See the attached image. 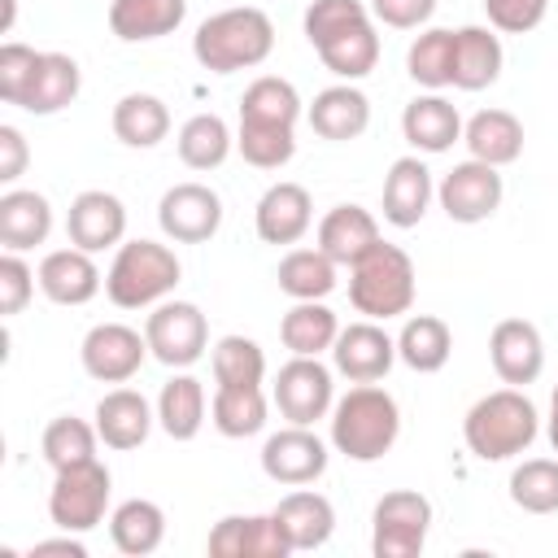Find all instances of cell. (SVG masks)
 <instances>
[{
  "instance_id": "cell-1",
  "label": "cell",
  "mask_w": 558,
  "mask_h": 558,
  "mask_svg": "<svg viewBox=\"0 0 558 558\" xmlns=\"http://www.w3.org/2000/svg\"><path fill=\"white\" fill-rule=\"evenodd\" d=\"M331 445L349 462H379L401 436V405L379 384H353L331 405Z\"/></svg>"
},
{
  "instance_id": "cell-2",
  "label": "cell",
  "mask_w": 558,
  "mask_h": 558,
  "mask_svg": "<svg viewBox=\"0 0 558 558\" xmlns=\"http://www.w3.org/2000/svg\"><path fill=\"white\" fill-rule=\"evenodd\" d=\"M541 432V414L523 388H497L480 397L462 418V440L480 462H510L532 449Z\"/></svg>"
},
{
  "instance_id": "cell-3",
  "label": "cell",
  "mask_w": 558,
  "mask_h": 558,
  "mask_svg": "<svg viewBox=\"0 0 558 558\" xmlns=\"http://www.w3.org/2000/svg\"><path fill=\"white\" fill-rule=\"evenodd\" d=\"M275 52V22L253 9H222L209 13L196 35H192V57L201 61V70L209 74H235V70H253Z\"/></svg>"
},
{
  "instance_id": "cell-4",
  "label": "cell",
  "mask_w": 558,
  "mask_h": 558,
  "mask_svg": "<svg viewBox=\"0 0 558 558\" xmlns=\"http://www.w3.org/2000/svg\"><path fill=\"white\" fill-rule=\"evenodd\" d=\"M179 257L161 240H122L109 270H105V296L118 310H148L161 305L179 288Z\"/></svg>"
},
{
  "instance_id": "cell-5",
  "label": "cell",
  "mask_w": 558,
  "mask_h": 558,
  "mask_svg": "<svg viewBox=\"0 0 558 558\" xmlns=\"http://www.w3.org/2000/svg\"><path fill=\"white\" fill-rule=\"evenodd\" d=\"M414 262L401 244H371L353 266H349V305L375 323L401 318L414 305Z\"/></svg>"
},
{
  "instance_id": "cell-6",
  "label": "cell",
  "mask_w": 558,
  "mask_h": 558,
  "mask_svg": "<svg viewBox=\"0 0 558 558\" xmlns=\"http://www.w3.org/2000/svg\"><path fill=\"white\" fill-rule=\"evenodd\" d=\"M52 488H48V519L61 527V532H92L105 523V510H109V493H113V475L100 458L92 462H78V466H65V471H52Z\"/></svg>"
},
{
  "instance_id": "cell-7",
  "label": "cell",
  "mask_w": 558,
  "mask_h": 558,
  "mask_svg": "<svg viewBox=\"0 0 558 558\" xmlns=\"http://www.w3.org/2000/svg\"><path fill=\"white\" fill-rule=\"evenodd\" d=\"M432 532V501L414 488H392L371 510V554L375 558H418Z\"/></svg>"
},
{
  "instance_id": "cell-8",
  "label": "cell",
  "mask_w": 558,
  "mask_h": 558,
  "mask_svg": "<svg viewBox=\"0 0 558 558\" xmlns=\"http://www.w3.org/2000/svg\"><path fill=\"white\" fill-rule=\"evenodd\" d=\"M144 340L161 366L183 371V366L205 357L209 323H205L201 305H192V301H161V305H153V314L144 323Z\"/></svg>"
},
{
  "instance_id": "cell-9",
  "label": "cell",
  "mask_w": 558,
  "mask_h": 558,
  "mask_svg": "<svg viewBox=\"0 0 558 558\" xmlns=\"http://www.w3.org/2000/svg\"><path fill=\"white\" fill-rule=\"evenodd\" d=\"M279 414L288 423H301V427H314L318 418L331 414L336 405V384H331V371L318 362V357H292L279 366L275 375V388H270Z\"/></svg>"
},
{
  "instance_id": "cell-10",
  "label": "cell",
  "mask_w": 558,
  "mask_h": 558,
  "mask_svg": "<svg viewBox=\"0 0 558 558\" xmlns=\"http://www.w3.org/2000/svg\"><path fill=\"white\" fill-rule=\"evenodd\" d=\"M157 222L174 244H205L222 227V196L205 183H174L157 201Z\"/></svg>"
},
{
  "instance_id": "cell-11",
  "label": "cell",
  "mask_w": 558,
  "mask_h": 558,
  "mask_svg": "<svg viewBox=\"0 0 558 558\" xmlns=\"http://www.w3.org/2000/svg\"><path fill=\"white\" fill-rule=\"evenodd\" d=\"M501 192H506V187H501L497 166L475 161V157L458 161V166L436 183V201H440V209L449 214V222H462V227L493 218L497 205H501Z\"/></svg>"
},
{
  "instance_id": "cell-12",
  "label": "cell",
  "mask_w": 558,
  "mask_h": 558,
  "mask_svg": "<svg viewBox=\"0 0 558 558\" xmlns=\"http://www.w3.org/2000/svg\"><path fill=\"white\" fill-rule=\"evenodd\" d=\"M78 357H83V371L96 379V384H126L140 375L144 357L148 353V340L126 327V323H96L83 344H78Z\"/></svg>"
},
{
  "instance_id": "cell-13",
  "label": "cell",
  "mask_w": 558,
  "mask_h": 558,
  "mask_svg": "<svg viewBox=\"0 0 558 558\" xmlns=\"http://www.w3.org/2000/svg\"><path fill=\"white\" fill-rule=\"evenodd\" d=\"M262 471H266V480L283 484V488L314 484L327 471V445L310 427L288 423V427H279V432L266 436V445H262Z\"/></svg>"
},
{
  "instance_id": "cell-14",
  "label": "cell",
  "mask_w": 558,
  "mask_h": 558,
  "mask_svg": "<svg viewBox=\"0 0 558 558\" xmlns=\"http://www.w3.org/2000/svg\"><path fill=\"white\" fill-rule=\"evenodd\" d=\"M331 362L349 384H379L397 362V340L375 318H362V323L340 327L331 344Z\"/></svg>"
},
{
  "instance_id": "cell-15",
  "label": "cell",
  "mask_w": 558,
  "mask_h": 558,
  "mask_svg": "<svg viewBox=\"0 0 558 558\" xmlns=\"http://www.w3.org/2000/svg\"><path fill=\"white\" fill-rule=\"evenodd\" d=\"M65 235H70V244L83 248V253L118 248L122 235H126V205H122L113 192L87 187V192H78V196L70 201Z\"/></svg>"
},
{
  "instance_id": "cell-16",
  "label": "cell",
  "mask_w": 558,
  "mask_h": 558,
  "mask_svg": "<svg viewBox=\"0 0 558 558\" xmlns=\"http://www.w3.org/2000/svg\"><path fill=\"white\" fill-rule=\"evenodd\" d=\"M488 362L497 371L501 384L510 388H527L536 384V375L545 371V340L536 331V323L527 318H501L488 336Z\"/></svg>"
},
{
  "instance_id": "cell-17",
  "label": "cell",
  "mask_w": 558,
  "mask_h": 558,
  "mask_svg": "<svg viewBox=\"0 0 558 558\" xmlns=\"http://www.w3.org/2000/svg\"><path fill=\"white\" fill-rule=\"evenodd\" d=\"M270 514H275V523H279V532H283L292 554L323 549L331 541V532H336V506L323 493L305 488V484L292 488L288 497H279V506Z\"/></svg>"
},
{
  "instance_id": "cell-18",
  "label": "cell",
  "mask_w": 558,
  "mask_h": 558,
  "mask_svg": "<svg viewBox=\"0 0 558 558\" xmlns=\"http://www.w3.org/2000/svg\"><path fill=\"white\" fill-rule=\"evenodd\" d=\"M432 196H436V183H432L427 161L418 153L397 157L388 166V174H384V222H392L401 231L418 227L427 205H432Z\"/></svg>"
},
{
  "instance_id": "cell-19",
  "label": "cell",
  "mask_w": 558,
  "mask_h": 558,
  "mask_svg": "<svg viewBox=\"0 0 558 558\" xmlns=\"http://www.w3.org/2000/svg\"><path fill=\"white\" fill-rule=\"evenodd\" d=\"M314 222V201L301 183H270L253 209V227L262 244H296Z\"/></svg>"
},
{
  "instance_id": "cell-20",
  "label": "cell",
  "mask_w": 558,
  "mask_h": 558,
  "mask_svg": "<svg viewBox=\"0 0 558 558\" xmlns=\"http://www.w3.org/2000/svg\"><path fill=\"white\" fill-rule=\"evenodd\" d=\"M39 292L52 301V305H87L100 288H105V279H100V266L92 262V253H83V248H52V253H44V262H39Z\"/></svg>"
},
{
  "instance_id": "cell-21",
  "label": "cell",
  "mask_w": 558,
  "mask_h": 558,
  "mask_svg": "<svg viewBox=\"0 0 558 558\" xmlns=\"http://www.w3.org/2000/svg\"><path fill=\"white\" fill-rule=\"evenodd\" d=\"M153 423H157V405H148V397L135 388H113L96 401V432H100L105 449H118V453L140 449L148 440Z\"/></svg>"
},
{
  "instance_id": "cell-22",
  "label": "cell",
  "mask_w": 558,
  "mask_h": 558,
  "mask_svg": "<svg viewBox=\"0 0 558 558\" xmlns=\"http://www.w3.org/2000/svg\"><path fill=\"white\" fill-rule=\"evenodd\" d=\"M214 558H288V541L275 514H227L209 532Z\"/></svg>"
},
{
  "instance_id": "cell-23",
  "label": "cell",
  "mask_w": 558,
  "mask_h": 558,
  "mask_svg": "<svg viewBox=\"0 0 558 558\" xmlns=\"http://www.w3.org/2000/svg\"><path fill=\"white\" fill-rule=\"evenodd\" d=\"M401 135L414 153H449L458 140H462V118H458V105L445 100L440 92H427V96H414L405 109H401Z\"/></svg>"
},
{
  "instance_id": "cell-24",
  "label": "cell",
  "mask_w": 558,
  "mask_h": 558,
  "mask_svg": "<svg viewBox=\"0 0 558 558\" xmlns=\"http://www.w3.org/2000/svg\"><path fill=\"white\" fill-rule=\"evenodd\" d=\"M310 126L318 140H331V144H344V140H357L366 126H371V100L362 87L353 83H336V87H323L314 96V105L305 109Z\"/></svg>"
},
{
  "instance_id": "cell-25",
  "label": "cell",
  "mask_w": 558,
  "mask_h": 558,
  "mask_svg": "<svg viewBox=\"0 0 558 558\" xmlns=\"http://www.w3.org/2000/svg\"><path fill=\"white\" fill-rule=\"evenodd\" d=\"M501 39L493 26H458L453 31V87L458 92H484L501 74Z\"/></svg>"
},
{
  "instance_id": "cell-26",
  "label": "cell",
  "mask_w": 558,
  "mask_h": 558,
  "mask_svg": "<svg viewBox=\"0 0 558 558\" xmlns=\"http://www.w3.org/2000/svg\"><path fill=\"white\" fill-rule=\"evenodd\" d=\"M52 231V205L35 187H9L0 196V244L9 253H26L44 244Z\"/></svg>"
},
{
  "instance_id": "cell-27",
  "label": "cell",
  "mask_w": 558,
  "mask_h": 558,
  "mask_svg": "<svg viewBox=\"0 0 558 558\" xmlns=\"http://www.w3.org/2000/svg\"><path fill=\"white\" fill-rule=\"evenodd\" d=\"M187 17V0H109V31L122 44H148L174 35Z\"/></svg>"
},
{
  "instance_id": "cell-28",
  "label": "cell",
  "mask_w": 558,
  "mask_h": 558,
  "mask_svg": "<svg viewBox=\"0 0 558 558\" xmlns=\"http://www.w3.org/2000/svg\"><path fill=\"white\" fill-rule=\"evenodd\" d=\"M379 222L371 209L362 205H336L323 214L318 222V248L336 262V266H353L371 244H379Z\"/></svg>"
},
{
  "instance_id": "cell-29",
  "label": "cell",
  "mask_w": 558,
  "mask_h": 558,
  "mask_svg": "<svg viewBox=\"0 0 558 558\" xmlns=\"http://www.w3.org/2000/svg\"><path fill=\"white\" fill-rule=\"evenodd\" d=\"M462 144L471 148L475 161H488L501 170L523 153V122L510 109H480L471 122H462Z\"/></svg>"
},
{
  "instance_id": "cell-30",
  "label": "cell",
  "mask_w": 558,
  "mask_h": 558,
  "mask_svg": "<svg viewBox=\"0 0 558 558\" xmlns=\"http://www.w3.org/2000/svg\"><path fill=\"white\" fill-rule=\"evenodd\" d=\"M205 384L187 371L170 375L157 392V427L170 436V440H196L201 427H205Z\"/></svg>"
},
{
  "instance_id": "cell-31",
  "label": "cell",
  "mask_w": 558,
  "mask_h": 558,
  "mask_svg": "<svg viewBox=\"0 0 558 558\" xmlns=\"http://www.w3.org/2000/svg\"><path fill=\"white\" fill-rule=\"evenodd\" d=\"M109 536H113V549L118 554L148 558L166 541V510L157 501H148V497H126L109 514Z\"/></svg>"
},
{
  "instance_id": "cell-32",
  "label": "cell",
  "mask_w": 558,
  "mask_h": 558,
  "mask_svg": "<svg viewBox=\"0 0 558 558\" xmlns=\"http://www.w3.org/2000/svg\"><path fill=\"white\" fill-rule=\"evenodd\" d=\"M453 353V331L445 318L436 314H410L397 331V357L418 371V375H436Z\"/></svg>"
},
{
  "instance_id": "cell-33",
  "label": "cell",
  "mask_w": 558,
  "mask_h": 558,
  "mask_svg": "<svg viewBox=\"0 0 558 558\" xmlns=\"http://www.w3.org/2000/svg\"><path fill=\"white\" fill-rule=\"evenodd\" d=\"M78 87H83L78 61H74L70 52H44V57H39V70H35V83H31L26 100H22V109L35 113V118L61 113L65 105H74Z\"/></svg>"
},
{
  "instance_id": "cell-34",
  "label": "cell",
  "mask_w": 558,
  "mask_h": 558,
  "mask_svg": "<svg viewBox=\"0 0 558 558\" xmlns=\"http://www.w3.org/2000/svg\"><path fill=\"white\" fill-rule=\"evenodd\" d=\"M113 135L126 148H157L170 135V109L153 92H126L113 105Z\"/></svg>"
},
{
  "instance_id": "cell-35",
  "label": "cell",
  "mask_w": 558,
  "mask_h": 558,
  "mask_svg": "<svg viewBox=\"0 0 558 558\" xmlns=\"http://www.w3.org/2000/svg\"><path fill=\"white\" fill-rule=\"evenodd\" d=\"M340 336V318L323 305V301H296L283 323H279V340L292 357H318V353H331Z\"/></svg>"
},
{
  "instance_id": "cell-36",
  "label": "cell",
  "mask_w": 558,
  "mask_h": 558,
  "mask_svg": "<svg viewBox=\"0 0 558 558\" xmlns=\"http://www.w3.org/2000/svg\"><path fill=\"white\" fill-rule=\"evenodd\" d=\"M336 270H340V266L314 244V248H292V253H283L275 279H279V292L292 296V301H323V296H331L336 283H340Z\"/></svg>"
},
{
  "instance_id": "cell-37",
  "label": "cell",
  "mask_w": 558,
  "mask_h": 558,
  "mask_svg": "<svg viewBox=\"0 0 558 558\" xmlns=\"http://www.w3.org/2000/svg\"><path fill=\"white\" fill-rule=\"evenodd\" d=\"M179 161L187 170H218L231 148H235V135L231 126L218 118V113H192L183 126H179Z\"/></svg>"
},
{
  "instance_id": "cell-38",
  "label": "cell",
  "mask_w": 558,
  "mask_h": 558,
  "mask_svg": "<svg viewBox=\"0 0 558 558\" xmlns=\"http://www.w3.org/2000/svg\"><path fill=\"white\" fill-rule=\"evenodd\" d=\"M266 392L262 384H244V388H214V401H209V418L214 427L227 436V440H244V436H257L266 427Z\"/></svg>"
},
{
  "instance_id": "cell-39",
  "label": "cell",
  "mask_w": 558,
  "mask_h": 558,
  "mask_svg": "<svg viewBox=\"0 0 558 558\" xmlns=\"http://www.w3.org/2000/svg\"><path fill=\"white\" fill-rule=\"evenodd\" d=\"M318 52V61L336 74V78H344V83H357V78H366L375 65H379V35H375V17L371 22H357L353 31H344V35H336V39H327L323 48H314Z\"/></svg>"
},
{
  "instance_id": "cell-40",
  "label": "cell",
  "mask_w": 558,
  "mask_h": 558,
  "mask_svg": "<svg viewBox=\"0 0 558 558\" xmlns=\"http://www.w3.org/2000/svg\"><path fill=\"white\" fill-rule=\"evenodd\" d=\"M301 118V96L288 78L279 74H262L244 87L240 96V122H257V126H296Z\"/></svg>"
},
{
  "instance_id": "cell-41",
  "label": "cell",
  "mask_w": 558,
  "mask_h": 558,
  "mask_svg": "<svg viewBox=\"0 0 558 558\" xmlns=\"http://www.w3.org/2000/svg\"><path fill=\"white\" fill-rule=\"evenodd\" d=\"M405 74H410L418 87H427V92L453 87V31L427 26V31L405 48Z\"/></svg>"
},
{
  "instance_id": "cell-42",
  "label": "cell",
  "mask_w": 558,
  "mask_h": 558,
  "mask_svg": "<svg viewBox=\"0 0 558 558\" xmlns=\"http://www.w3.org/2000/svg\"><path fill=\"white\" fill-rule=\"evenodd\" d=\"M96 440H100L96 423H83V418H74V414H61V418H52V423L44 427L39 449H44V462H48L52 471H65V466L92 462V458H96Z\"/></svg>"
},
{
  "instance_id": "cell-43",
  "label": "cell",
  "mask_w": 558,
  "mask_h": 558,
  "mask_svg": "<svg viewBox=\"0 0 558 558\" xmlns=\"http://www.w3.org/2000/svg\"><path fill=\"white\" fill-rule=\"evenodd\" d=\"M209 366H214V384L222 388H244L266 379V353L248 336H222L209 353Z\"/></svg>"
},
{
  "instance_id": "cell-44",
  "label": "cell",
  "mask_w": 558,
  "mask_h": 558,
  "mask_svg": "<svg viewBox=\"0 0 558 558\" xmlns=\"http://www.w3.org/2000/svg\"><path fill=\"white\" fill-rule=\"evenodd\" d=\"M510 501L527 514L558 510V458H527L510 471Z\"/></svg>"
},
{
  "instance_id": "cell-45",
  "label": "cell",
  "mask_w": 558,
  "mask_h": 558,
  "mask_svg": "<svg viewBox=\"0 0 558 558\" xmlns=\"http://www.w3.org/2000/svg\"><path fill=\"white\" fill-rule=\"evenodd\" d=\"M235 148L248 166L257 170H279L292 161L296 153V126H257V122H240L235 131Z\"/></svg>"
},
{
  "instance_id": "cell-46",
  "label": "cell",
  "mask_w": 558,
  "mask_h": 558,
  "mask_svg": "<svg viewBox=\"0 0 558 558\" xmlns=\"http://www.w3.org/2000/svg\"><path fill=\"white\" fill-rule=\"evenodd\" d=\"M357 22H371V4H362V0H310V9H305V17H301L305 39H310L314 48H323L327 39L353 31Z\"/></svg>"
},
{
  "instance_id": "cell-47",
  "label": "cell",
  "mask_w": 558,
  "mask_h": 558,
  "mask_svg": "<svg viewBox=\"0 0 558 558\" xmlns=\"http://www.w3.org/2000/svg\"><path fill=\"white\" fill-rule=\"evenodd\" d=\"M39 57H44V52H35L31 44H17V39L0 44V100H4V105H17V109H22V100H26L31 83H35Z\"/></svg>"
},
{
  "instance_id": "cell-48",
  "label": "cell",
  "mask_w": 558,
  "mask_h": 558,
  "mask_svg": "<svg viewBox=\"0 0 558 558\" xmlns=\"http://www.w3.org/2000/svg\"><path fill=\"white\" fill-rule=\"evenodd\" d=\"M35 283H39V275L22 262V253H0V314L4 318H13V314H22L26 305H31V296H35Z\"/></svg>"
},
{
  "instance_id": "cell-49",
  "label": "cell",
  "mask_w": 558,
  "mask_h": 558,
  "mask_svg": "<svg viewBox=\"0 0 558 558\" xmlns=\"http://www.w3.org/2000/svg\"><path fill=\"white\" fill-rule=\"evenodd\" d=\"M484 13H488V26L501 31V35H527L545 22L549 13V0H484Z\"/></svg>"
},
{
  "instance_id": "cell-50",
  "label": "cell",
  "mask_w": 558,
  "mask_h": 558,
  "mask_svg": "<svg viewBox=\"0 0 558 558\" xmlns=\"http://www.w3.org/2000/svg\"><path fill=\"white\" fill-rule=\"evenodd\" d=\"M436 13V0H371V17L392 31H418Z\"/></svg>"
},
{
  "instance_id": "cell-51",
  "label": "cell",
  "mask_w": 558,
  "mask_h": 558,
  "mask_svg": "<svg viewBox=\"0 0 558 558\" xmlns=\"http://www.w3.org/2000/svg\"><path fill=\"white\" fill-rule=\"evenodd\" d=\"M26 161H31V148H26V135L17 126H0V183H17L26 174Z\"/></svg>"
},
{
  "instance_id": "cell-52",
  "label": "cell",
  "mask_w": 558,
  "mask_h": 558,
  "mask_svg": "<svg viewBox=\"0 0 558 558\" xmlns=\"http://www.w3.org/2000/svg\"><path fill=\"white\" fill-rule=\"evenodd\" d=\"M48 554H61V558H87V545L78 541V532H65V536H52V541H35V545H31V558H48Z\"/></svg>"
},
{
  "instance_id": "cell-53",
  "label": "cell",
  "mask_w": 558,
  "mask_h": 558,
  "mask_svg": "<svg viewBox=\"0 0 558 558\" xmlns=\"http://www.w3.org/2000/svg\"><path fill=\"white\" fill-rule=\"evenodd\" d=\"M549 445L558 453V384H554V397H549Z\"/></svg>"
},
{
  "instance_id": "cell-54",
  "label": "cell",
  "mask_w": 558,
  "mask_h": 558,
  "mask_svg": "<svg viewBox=\"0 0 558 558\" xmlns=\"http://www.w3.org/2000/svg\"><path fill=\"white\" fill-rule=\"evenodd\" d=\"M13 26V0H4V17H0V31H9Z\"/></svg>"
}]
</instances>
